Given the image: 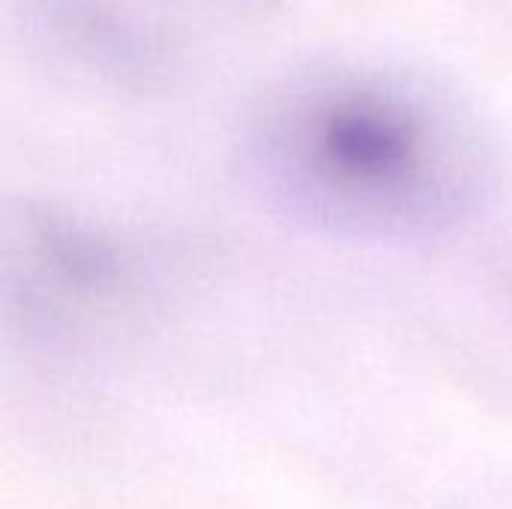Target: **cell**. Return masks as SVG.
<instances>
[{
  "instance_id": "cell-1",
  "label": "cell",
  "mask_w": 512,
  "mask_h": 509,
  "mask_svg": "<svg viewBox=\"0 0 512 509\" xmlns=\"http://www.w3.org/2000/svg\"><path fill=\"white\" fill-rule=\"evenodd\" d=\"M429 99L372 81L294 93L267 123L264 159L318 216L411 225L450 216L471 183V147Z\"/></svg>"
}]
</instances>
